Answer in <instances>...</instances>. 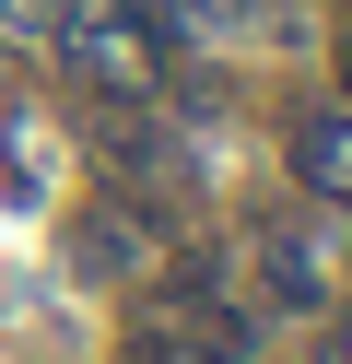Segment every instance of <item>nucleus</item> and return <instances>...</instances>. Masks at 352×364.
I'll use <instances>...</instances> for the list:
<instances>
[{"mask_svg": "<svg viewBox=\"0 0 352 364\" xmlns=\"http://www.w3.org/2000/svg\"><path fill=\"white\" fill-rule=\"evenodd\" d=\"M294 165H305V188H341V200H352V118H317V129L294 141Z\"/></svg>", "mask_w": 352, "mask_h": 364, "instance_id": "nucleus-1", "label": "nucleus"}, {"mask_svg": "<svg viewBox=\"0 0 352 364\" xmlns=\"http://www.w3.org/2000/svg\"><path fill=\"white\" fill-rule=\"evenodd\" d=\"M129 364H188V341H141V353Z\"/></svg>", "mask_w": 352, "mask_h": 364, "instance_id": "nucleus-2", "label": "nucleus"}, {"mask_svg": "<svg viewBox=\"0 0 352 364\" xmlns=\"http://www.w3.org/2000/svg\"><path fill=\"white\" fill-rule=\"evenodd\" d=\"M317 364H352V329H329V353H317Z\"/></svg>", "mask_w": 352, "mask_h": 364, "instance_id": "nucleus-3", "label": "nucleus"}, {"mask_svg": "<svg viewBox=\"0 0 352 364\" xmlns=\"http://www.w3.org/2000/svg\"><path fill=\"white\" fill-rule=\"evenodd\" d=\"M341 82H352V59H341Z\"/></svg>", "mask_w": 352, "mask_h": 364, "instance_id": "nucleus-4", "label": "nucleus"}]
</instances>
